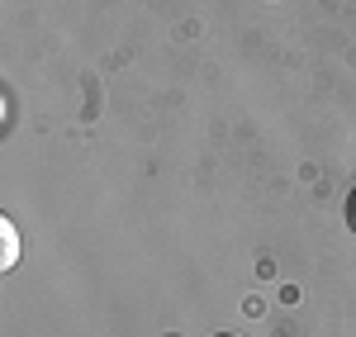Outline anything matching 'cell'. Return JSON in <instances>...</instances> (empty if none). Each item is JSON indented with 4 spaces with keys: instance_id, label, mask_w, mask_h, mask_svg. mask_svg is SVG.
<instances>
[{
    "instance_id": "cell-1",
    "label": "cell",
    "mask_w": 356,
    "mask_h": 337,
    "mask_svg": "<svg viewBox=\"0 0 356 337\" xmlns=\"http://www.w3.org/2000/svg\"><path fill=\"white\" fill-rule=\"evenodd\" d=\"M19 261V228L10 224V219H0V266L10 271Z\"/></svg>"
},
{
    "instance_id": "cell-2",
    "label": "cell",
    "mask_w": 356,
    "mask_h": 337,
    "mask_svg": "<svg viewBox=\"0 0 356 337\" xmlns=\"http://www.w3.org/2000/svg\"><path fill=\"white\" fill-rule=\"evenodd\" d=\"M347 224H352V233H356V186L347 190Z\"/></svg>"
},
{
    "instance_id": "cell-3",
    "label": "cell",
    "mask_w": 356,
    "mask_h": 337,
    "mask_svg": "<svg viewBox=\"0 0 356 337\" xmlns=\"http://www.w3.org/2000/svg\"><path fill=\"white\" fill-rule=\"evenodd\" d=\"M214 337H247V333H214Z\"/></svg>"
}]
</instances>
